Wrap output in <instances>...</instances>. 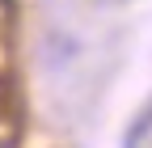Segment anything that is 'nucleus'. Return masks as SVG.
<instances>
[{"label": "nucleus", "mask_w": 152, "mask_h": 148, "mask_svg": "<svg viewBox=\"0 0 152 148\" xmlns=\"http://www.w3.org/2000/svg\"><path fill=\"white\" fill-rule=\"evenodd\" d=\"M106 4H118V0H106Z\"/></svg>", "instance_id": "f03ea898"}, {"label": "nucleus", "mask_w": 152, "mask_h": 148, "mask_svg": "<svg viewBox=\"0 0 152 148\" xmlns=\"http://www.w3.org/2000/svg\"><path fill=\"white\" fill-rule=\"evenodd\" d=\"M127 148H152V110L140 114V123L127 131Z\"/></svg>", "instance_id": "f257e3e1"}]
</instances>
